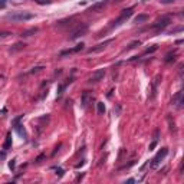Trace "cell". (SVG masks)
<instances>
[{"mask_svg": "<svg viewBox=\"0 0 184 184\" xmlns=\"http://www.w3.org/2000/svg\"><path fill=\"white\" fill-rule=\"evenodd\" d=\"M111 42H112V39H108V40H105V42H102V43H98L96 46L91 47L89 51H88V53H98V52H102V51H104L105 47L108 46Z\"/></svg>", "mask_w": 184, "mask_h": 184, "instance_id": "6", "label": "cell"}, {"mask_svg": "<svg viewBox=\"0 0 184 184\" xmlns=\"http://www.w3.org/2000/svg\"><path fill=\"white\" fill-rule=\"evenodd\" d=\"M14 161H16V160H12V161H10V164H9V167H10V168H14V164H16Z\"/></svg>", "mask_w": 184, "mask_h": 184, "instance_id": "24", "label": "cell"}, {"mask_svg": "<svg viewBox=\"0 0 184 184\" xmlns=\"http://www.w3.org/2000/svg\"><path fill=\"white\" fill-rule=\"evenodd\" d=\"M156 51H157V45H154V46H152L151 49H147V51H145V55H147V53H152V52H156Z\"/></svg>", "mask_w": 184, "mask_h": 184, "instance_id": "22", "label": "cell"}, {"mask_svg": "<svg viewBox=\"0 0 184 184\" xmlns=\"http://www.w3.org/2000/svg\"><path fill=\"white\" fill-rule=\"evenodd\" d=\"M167 154H168V148H161L160 151L156 154V157H154V158L151 160V161H152V163H151V167H152V168H157V167L161 164V161L165 158V156H167Z\"/></svg>", "mask_w": 184, "mask_h": 184, "instance_id": "4", "label": "cell"}, {"mask_svg": "<svg viewBox=\"0 0 184 184\" xmlns=\"http://www.w3.org/2000/svg\"><path fill=\"white\" fill-rule=\"evenodd\" d=\"M144 2H148V0H144Z\"/></svg>", "mask_w": 184, "mask_h": 184, "instance_id": "27", "label": "cell"}, {"mask_svg": "<svg viewBox=\"0 0 184 184\" xmlns=\"http://www.w3.org/2000/svg\"><path fill=\"white\" fill-rule=\"evenodd\" d=\"M104 76H105V69H96L92 73V76H91L89 82H99V81H102Z\"/></svg>", "mask_w": 184, "mask_h": 184, "instance_id": "8", "label": "cell"}, {"mask_svg": "<svg viewBox=\"0 0 184 184\" xmlns=\"http://www.w3.org/2000/svg\"><path fill=\"white\" fill-rule=\"evenodd\" d=\"M10 147H12V135L7 134V137H6V141L3 144V150H9Z\"/></svg>", "mask_w": 184, "mask_h": 184, "instance_id": "14", "label": "cell"}, {"mask_svg": "<svg viewBox=\"0 0 184 184\" xmlns=\"http://www.w3.org/2000/svg\"><path fill=\"white\" fill-rule=\"evenodd\" d=\"M82 49H84V43H79V45H76V46L71 47V49H66V51L61 52V56H68V55H72V53L81 52Z\"/></svg>", "mask_w": 184, "mask_h": 184, "instance_id": "7", "label": "cell"}, {"mask_svg": "<svg viewBox=\"0 0 184 184\" xmlns=\"http://www.w3.org/2000/svg\"><path fill=\"white\" fill-rule=\"evenodd\" d=\"M147 20H148V16H147V14H138L137 17L134 19V23L140 24V23H144V22H147Z\"/></svg>", "mask_w": 184, "mask_h": 184, "instance_id": "13", "label": "cell"}, {"mask_svg": "<svg viewBox=\"0 0 184 184\" xmlns=\"http://www.w3.org/2000/svg\"><path fill=\"white\" fill-rule=\"evenodd\" d=\"M12 32H0V39H5V38H9Z\"/></svg>", "mask_w": 184, "mask_h": 184, "instance_id": "21", "label": "cell"}, {"mask_svg": "<svg viewBox=\"0 0 184 184\" xmlns=\"http://www.w3.org/2000/svg\"><path fill=\"white\" fill-rule=\"evenodd\" d=\"M66 85H68V84H61V85L58 86V96H61V95L63 94V89L66 88Z\"/></svg>", "mask_w": 184, "mask_h": 184, "instance_id": "17", "label": "cell"}, {"mask_svg": "<svg viewBox=\"0 0 184 184\" xmlns=\"http://www.w3.org/2000/svg\"><path fill=\"white\" fill-rule=\"evenodd\" d=\"M16 131L19 132L20 135H23V137H26V132H24V130H22V125H17V124H16Z\"/></svg>", "mask_w": 184, "mask_h": 184, "instance_id": "19", "label": "cell"}, {"mask_svg": "<svg viewBox=\"0 0 184 184\" xmlns=\"http://www.w3.org/2000/svg\"><path fill=\"white\" fill-rule=\"evenodd\" d=\"M7 19L13 20V22H26V20L33 19V13H29V12H16V13L7 14Z\"/></svg>", "mask_w": 184, "mask_h": 184, "instance_id": "2", "label": "cell"}, {"mask_svg": "<svg viewBox=\"0 0 184 184\" xmlns=\"http://www.w3.org/2000/svg\"><path fill=\"white\" fill-rule=\"evenodd\" d=\"M157 145V141H154V142H152V144H151V145H150V150H152V148H154V147H156Z\"/></svg>", "mask_w": 184, "mask_h": 184, "instance_id": "25", "label": "cell"}, {"mask_svg": "<svg viewBox=\"0 0 184 184\" xmlns=\"http://www.w3.org/2000/svg\"><path fill=\"white\" fill-rule=\"evenodd\" d=\"M140 45H141V42H140V40H134V42H131V43H130V45H128L127 51H130V49H134V47L140 46Z\"/></svg>", "mask_w": 184, "mask_h": 184, "instance_id": "16", "label": "cell"}, {"mask_svg": "<svg viewBox=\"0 0 184 184\" xmlns=\"http://www.w3.org/2000/svg\"><path fill=\"white\" fill-rule=\"evenodd\" d=\"M168 23H170V17H168V16H164V17H161L160 20H157V22L152 24L151 28L152 29H157V30H163L164 28H167V26H168Z\"/></svg>", "mask_w": 184, "mask_h": 184, "instance_id": "5", "label": "cell"}, {"mask_svg": "<svg viewBox=\"0 0 184 184\" xmlns=\"http://www.w3.org/2000/svg\"><path fill=\"white\" fill-rule=\"evenodd\" d=\"M24 46H26V45H24V43H22V42H17V43H14L13 46L10 47V52L13 53V52H17V51H22V49H23Z\"/></svg>", "mask_w": 184, "mask_h": 184, "instance_id": "12", "label": "cell"}, {"mask_svg": "<svg viewBox=\"0 0 184 184\" xmlns=\"http://www.w3.org/2000/svg\"><path fill=\"white\" fill-rule=\"evenodd\" d=\"M107 3H108V0H102V2H99V3H95L94 6H91L89 7V12H99L102 7L107 6Z\"/></svg>", "mask_w": 184, "mask_h": 184, "instance_id": "11", "label": "cell"}, {"mask_svg": "<svg viewBox=\"0 0 184 184\" xmlns=\"http://www.w3.org/2000/svg\"><path fill=\"white\" fill-rule=\"evenodd\" d=\"M96 107H98V112H99V114H104V112H105V105H104V102H98V104H96Z\"/></svg>", "mask_w": 184, "mask_h": 184, "instance_id": "18", "label": "cell"}, {"mask_svg": "<svg viewBox=\"0 0 184 184\" xmlns=\"http://www.w3.org/2000/svg\"><path fill=\"white\" fill-rule=\"evenodd\" d=\"M173 105H175L177 108H181V105H183V92H181V91H178V92L173 96Z\"/></svg>", "mask_w": 184, "mask_h": 184, "instance_id": "9", "label": "cell"}, {"mask_svg": "<svg viewBox=\"0 0 184 184\" xmlns=\"http://www.w3.org/2000/svg\"><path fill=\"white\" fill-rule=\"evenodd\" d=\"M2 5H3V6H5V0H2Z\"/></svg>", "mask_w": 184, "mask_h": 184, "instance_id": "26", "label": "cell"}, {"mask_svg": "<svg viewBox=\"0 0 184 184\" xmlns=\"http://www.w3.org/2000/svg\"><path fill=\"white\" fill-rule=\"evenodd\" d=\"M91 99H92V96H91V94L88 92V91L82 92V96H81V105H82L84 108H86V107H88V104H89Z\"/></svg>", "mask_w": 184, "mask_h": 184, "instance_id": "10", "label": "cell"}, {"mask_svg": "<svg viewBox=\"0 0 184 184\" xmlns=\"http://www.w3.org/2000/svg\"><path fill=\"white\" fill-rule=\"evenodd\" d=\"M132 16V7H128V9H124L122 12H121V14H119L117 19L112 22V24L109 26V29H114V28H118V26H121L122 23H125L130 17Z\"/></svg>", "mask_w": 184, "mask_h": 184, "instance_id": "1", "label": "cell"}, {"mask_svg": "<svg viewBox=\"0 0 184 184\" xmlns=\"http://www.w3.org/2000/svg\"><path fill=\"white\" fill-rule=\"evenodd\" d=\"M160 2L163 5H171V3H174L175 0H160Z\"/></svg>", "mask_w": 184, "mask_h": 184, "instance_id": "23", "label": "cell"}, {"mask_svg": "<svg viewBox=\"0 0 184 184\" xmlns=\"http://www.w3.org/2000/svg\"><path fill=\"white\" fill-rule=\"evenodd\" d=\"M36 32H38V29H36V28L29 29V30H26V32L22 33V36H23V38H28V36H32L33 33H36Z\"/></svg>", "mask_w": 184, "mask_h": 184, "instance_id": "15", "label": "cell"}, {"mask_svg": "<svg viewBox=\"0 0 184 184\" xmlns=\"http://www.w3.org/2000/svg\"><path fill=\"white\" fill-rule=\"evenodd\" d=\"M86 32H88V24L81 23L79 26H78V28L75 29V30H72V33H71V36H69V39H71V40H75V39L81 38V36H85Z\"/></svg>", "mask_w": 184, "mask_h": 184, "instance_id": "3", "label": "cell"}, {"mask_svg": "<svg viewBox=\"0 0 184 184\" xmlns=\"http://www.w3.org/2000/svg\"><path fill=\"white\" fill-rule=\"evenodd\" d=\"M42 69H43V66H36V68H33V69L29 72V73H38V72H40Z\"/></svg>", "mask_w": 184, "mask_h": 184, "instance_id": "20", "label": "cell"}]
</instances>
